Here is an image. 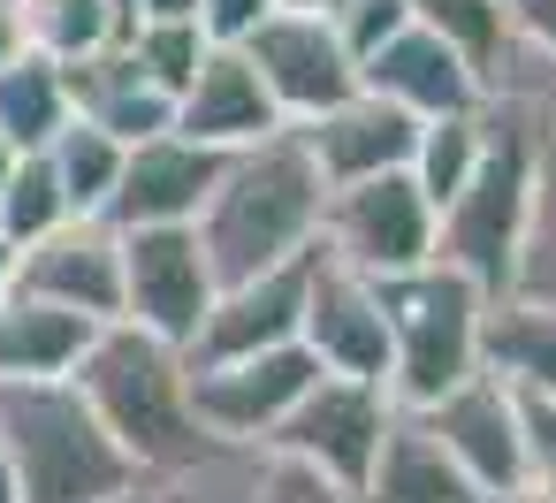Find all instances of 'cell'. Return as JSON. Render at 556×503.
I'll use <instances>...</instances> for the list:
<instances>
[{
  "label": "cell",
  "instance_id": "cell-1",
  "mask_svg": "<svg viewBox=\"0 0 556 503\" xmlns=\"http://www.w3.org/2000/svg\"><path fill=\"white\" fill-rule=\"evenodd\" d=\"M320 214H328V176L320 161L305 153L298 130H275L244 153H229L214 199L199 206V244L214 260V282H252L298 252L320 244Z\"/></svg>",
  "mask_w": 556,
  "mask_h": 503
},
{
  "label": "cell",
  "instance_id": "cell-2",
  "mask_svg": "<svg viewBox=\"0 0 556 503\" xmlns=\"http://www.w3.org/2000/svg\"><path fill=\"white\" fill-rule=\"evenodd\" d=\"M70 381L85 389V404L100 412V427L123 442V457L138 473H168V465H191V457L214 450V435L191 419L184 351L146 336V328H130V320H108Z\"/></svg>",
  "mask_w": 556,
  "mask_h": 503
},
{
  "label": "cell",
  "instance_id": "cell-3",
  "mask_svg": "<svg viewBox=\"0 0 556 503\" xmlns=\"http://www.w3.org/2000/svg\"><path fill=\"white\" fill-rule=\"evenodd\" d=\"M541 138H548L541 115L488 100V153H480L472 184L434 214V267L465 275L488 305L510 298V282H518V244H526V206H533Z\"/></svg>",
  "mask_w": 556,
  "mask_h": 503
},
{
  "label": "cell",
  "instance_id": "cell-4",
  "mask_svg": "<svg viewBox=\"0 0 556 503\" xmlns=\"http://www.w3.org/2000/svg\"><path fill=\"white\" fill-rule=\"evenodd\" d=\"M0 442L24 503H115L138 480L77 381H0Z\"/></svg>",
  "mask_w": 556,
  "mask_h": 503
},
{
  "label": "cell",
  "instance_id": "cell-5",
  "mask_svg": "<svg viewBox=\"0 0 556 503\" xmlns=\"http://www.w3.org/2000/svg\"><path fill=\"white\" fill-rule=\"evenodd\" d=\"M381 313H389V404L396 412H427L442 404L457 381L480 374V320L488 298L450 275V267H412L381 282Z\"/></svg>",
  "mask_w": 556,
  "mask_h": 503
},
{
  "label": "cell",
  "instance_id": "cell-6",
  "mask_svg": "<svg viewBox=\"0 0 556 503\" xmlns=\"http://www.w3.org/2000/svg\"><path fill=\"white\" fill-rule=\"evenodd\" d=\"M320 252L389 282V275H412L434 260V206L419 199V184L396 168V176H366V184H343L328 191V214H320Z\"/></svg>",
  "mask_w": 556,
  "mask_h": 503
},
{
  "label": "cell",
  "instance_id": "cell-7",
  "mask_svg": "<svg viewBox=\"0 0 556 503\" xmlns=\"http://www.w3.org/2000/svg\"><path fill=\"white\" fill-rule=\"evenodd\" d=\"M222 282H214V260L199 244L191 222H168V229H123V320L191 351V336L206 328Z\"/></svg>",
  "mask_w": 556,
  "mask_h": 503
},
{
  "label": "cell",
  "instance_id": "cell-8",
  "mask_svg": "<svg viewBox=\"0 0 556 503\" xmlns=\"http://www.w3.org/2000/svg\"><path fill=\"white\" fill-rule=\"evenodd\" d=\"M389 419H396L389 389H374V381H343V374H320V381L298 397V412L267 435V450L305 457L313 473H328L336 488L358 495L366 473H374V457H381Z\"/></svg>",
  "mask_w": 556,
  "mask_h": 503
},
{
  "label": "cell",
  "instance_id": "cell-9",
  "mask_svg": "<svg viewBox=\"0 0 556 503\" xmlns=\"http://www.w3.org/2000/svg\"><path fill=\"white\" fill-rule=\"evenodd\" d=\"M244 62L260 70L267 100L282 108L290 130L320 123L328 108H343L358 92V62L343 47V32L328 16H298V9H275L252 39H244Z\"/></svg>",
  "mask_w": 556,
  "mask_h": 503
},
{
  "label": "cell",
  "instance_id": "cell-10",
  "mask_svg": "<svg viewBox=\"0 0 556 503\" xmlns=\"http://www.w3.org/2000/svg\"><path fill=\"white\" fill-rule=\"evenodd\" d=\"M320 381V359L305 343L282 351H252V359H222V366H191V419L214 442H252L267 450V435L298 412V397Z\"/></svg>",
  "mask_w": 556,
  "mask_h": 503
},
{
  "label": "cell",
  "instance_id": "cell-11",
  "mask_svg": "<svg viewBox=\"0 0 556 503\" xmlns=\"http://www.w3.org/2000/svg\"><path fill=\"white\" fill-rule=\"evenodd\" d=\"M298 343L320 359V374L343 381H374L389 389V313H381V282L328 260L313 244V282H305V328Z\"/></svg>",
  "mask_w": 556,
  "mask_h": 503
},
{
  "label": "cell",
  "instance_id": "cell-12",
  "mask_svg": "<svg viewBox=\"0 0 556 503\" xmlns=\"http://www.w3.org/2000/svg\"><path fill=\"white\" fill-rule=\"evenodd\" d=\"M465 473H472V488L480 495H495V503H510L518 488H526V427H518V389L503 381V374H472V381H457L442 404H427V412H412Z\"/></svg>",
  "mask_w": 556,
  "mask_h": 503
},
{
  "label": "cell",
  "instance_id": "cell-13",
  "mask_svg": "<svg viewBox=\"0 0 556 503\" xmlns=\"http://www.w3.org/2000/svg\"><path fill=\"white\" fill-rule=\"evenodd\" d=\"M16 290L70 305L85 320H123V229L108 214H70L62 229H47L39 244H24L16 260Z\"/></svg>",
  "mask_w": 556,
  "mask_h": 503
},
{
  "label": "cell",
  "instance_id": "cell-14",
  "mask_svg": "<svg viewBox=\"0 0 556 503\" xmlns=\"http://www.w3.org/2000/svg\"><path fill=\"white\" fill-rule=\"evenodd\" d=\"M305 282H313V252L252 275V282H229L206 313V328L191 336L184 366H222V359H252V351H282L298 343L305 328Z\"/></svg>",
  "mask_w": 556,
  "mask_h": 503
},
{
  "label": "cell",
  "instance_id": "cell-15",
  "mask_svg": "<svg viewBox=\"0 0 556 503\" xmlns=\"http://www.w3.org/2000/svg\"><path fill=\"white\" fill-rule=\"evenodd\" d=\"M358 92H381V100H396V108L419 115V123H442V115H472V108H488L480 70H472L450 39H434L427 24H404L389 47H374V54L358 62Z\"/></svg>",
  "mask_w": 556,
  "mask_h": 503
},
{
  "label": "cell",
  "instance_id": "cell-16",
  "mask_svg": "<svg viewBox=\"0 0 556 503\" xmlns=\"http://www.w3.org/2000/svg\"><path fill=\"white\" fill-rule=\"evenodd\" d=\"M222 168H229V153H206V146L161 130V138H146V146L123 153V184H115V199H108V222H115V229L199 222V206H206L214 184H222Z\"/></svg>",
  "mask_w": 556,
  "mask_h": 503
},
{
  "label": "cell",
  "instance_id": "cell-17",
  "mask_svg": "<svg viewBox=\"0 0 556 503\" xmlns=\"http://www.w3.org/2000/svg\"><path fill=\"white\" fill-rule=\"evenodd\" d=\"M275 130H290V123L267 100L260 70L244 62V47H214L199 62V77L184 85V100H176V138H191L206 153H244V146L275 138Z\"/></svg>",
  "mask_w": 556,
  "mask_h": 503
},
{
  "label": "cell",
  "instance_id": "cell-18",
  "mask_svg": "<svg viewBox=\"0 0 556 503\" xmlns=\"http://www.w3.org/2000/svg\"><path fill=\"white\" fill-rule=\"evenodd\" d=\"M298 138H305V153L320 161L328 191H343V184H366V176H396V168H412L419 115H404V108L381 100V92H351L343 108H328V115L305 123Z\"/></svg>",
  "mask_w": 556,
  "mask_h": 503
},
{
  "label": "cell",
  "instance_id": "cell-19",
  "mask_svg": "<svg viewBox=\"0 0 556 503\" xmlns=\"http://www.w3.org/2000/svg\"><path fill=\"white\" fill-rule=\"evenodd\" d=\"M62 77H70V108H77L92 130H108L115 146H146V138L176 130V100L130 62V47L85 54V62H70Z\"/></svg>",
  "mask_w": 556,
  "mask_h": 503
},
{
  "label": "cell",
  "instance_id": "cell-20",
  "mask_svg": "<svg viewBox=\"0 0 556 503\" xmlns=\"http://www.w3.org/2000/svg\"><path fill=\"white\" fill-rule=\"evenodd\" d=\"M358 503H495V495H480L472 473L412 412H396L389 435H381V457H374V473L358 488Z\"/></svg>",
  "mask_w": 556,
  "mask_h": 503
},
{
  "label": "cell",
  "instance_id": "cell-21",
  "mask_svg": "<svg viewBox=\"0 0 556 503\" xmlns=\"http://www.w3.org/2000/svg\"><path fill=\"white\" fill-rule=\"evenodd\" d=\"M92 336H100V320L9 290L0 298V381H70L77 359L92 351Z\"/></svg>",
  "mask_w": 556,
  "mask_h": 503
},
{
  "label": "cell",
  "instance_id": "cell-22",
  "mask_svg": "<svg viewBox=\"0 0 556 503\" xmlns=\"http://www.w3.org/2000/svg\"><path fill=\"white\" fill-rule=\"evenodd\" d=\"M480 366L526 397H556V305L548 298H495L480 320Z\"/></svg>",
  "mask_w": 556,
  "mask_h": 503
},
{
  "label": "cell",
  "instance_id": "cell-23",
  "mask_svg": "<svg viewBox=\"0 0 556 503\" xmlns=\"http://www.w3.org/2000/svg\"><path fill=\"white\" fill-rule=\"evenodd\" d=\"M70 115H77L70 108V77L39 47H24L9 70H0V138H9L16 153H47Z\"/></svg>",
  "mask_w": 556,
  "mask_h": 503
},
{
  "label": "cell",
  "instance_id": "cell-24",
  "mask_svg": "<svg viewBox=\"0 0 556 503\" xmlns=\"http://www.w3.org/2000/svg\"><path fill=\"white\" fill-rule=\"evenodd\" d=\"M260 457L252 442H214L206 457L191 465H168V473H138L115 503H244L252 480H260Z\"/></svg>",
  "mask_w": 556,
  "mask_h": 503
},
{
  "label": "cell",
  "instance_id": "cell-25",
  "mask_svg": "<svg viewBox=\"0 0 556 503\" xmlns=\"http://www.w3.org/2000/svg\"><path fill=\"white\" fill-rule=\"evenodd\" d=\"M480 153H488V108H472V115H442V123H419V146H412V184H419V199L442 214L465 184H472V168H480Z\"/></svg>",
  "mask_w": 556,
  "mask_h": 503
},
{
  "label": "cell",
  "instance_id": "cell-26",
  "mask_svg": "<svg viewBox=\"0 0 556 503\" xmlns=\"http://www.w3.org/2000/svg\"><path fill=\"white\" fill-rule=\"evenodd\" d=\"M130 24L108 9V0H24V47H39L47 62H85V54H108L123 47Z\"/></svg>",
  "mask_w": 556,
  "mask_h": 503
},
{
  "label": "cell",
  "instance_id": "cell-27",
  "mask_svg": "<svg viewBox=\"0 0 556 503\" xmlns=\"http://www.w3.org/2000/svg\"><path fill=\"white\" fill-rule=\"evenodd\" d=\"M123 153H130V146H115V138L92 130L85 115L62 123V138L47 146V161H54L62 191H70V214H108V199H115V184H123Z\"/></svg>",
  "mask_w": 556,
  "mask_h": 503
},
{
  "label": "cell",
  "instance_id": "cell-28",
  "mask_svg": "<svg viewBox=\"0 0 556 503\" xmlns=\"http://www.w3.org/2000/svg\"><path fill=\"white\" fill-rule=\"evenodd\" d=\"M412 24H427L434 39H450V47L480 70V85H488V70L503 62L510 32H518L503 0H412Z\"/></svg>",
  "mask_w": 556,
  "mask_h": 503
},
{
  "label": "cell",
  "instance_id": "cell-29",
  "mask_svg": "<svg viewBox=\"0 0 556 503\" xmlns=\"http://www.w3.org/2000/svg\"><path fill=\"white\" fill-rule=\"evenodd\" d=\"M62 222H70V191H62L54 161H47V153H16L9 191H0V237L24 252V244H39V237L62 229Z\"/></svg>",
  "mask_w": 556,
  "mask_h": 503
},
{
  "label": "cell",
  "instance_id": "cell-30",
  "mask_svg": "<svg viewBox=\"0 0 556 503\" xmlns=\"http://www.w3.org/2000/svg\"><path fill=\"white\" fill-rule=\"evenodd\" d=\"M510 298H548L556 305V123L541 138V168H533V206H526V244H518Z\"/></svg>",
  "mask_w": 556,
  "mask_h": 503
},
{
  "label": "cell",
  "instance_id": "cell-31",
  "mask_svg": "<svg viewBox=\"0 0 556 503\" xmlns=\"http://www.w3.org/2000/svg\"><path fill=\"white\" fill-rule=\"evenodd\" d=\"M123 47H130V62H138L168 100H184V85H191V77H199V62L214 54V39H206L199 24H138Z\"/></svg>",
  "mask_w": 556,
  "mask_h": 503
},
{
  "label": "cell",
  "instance_id": "cell-32",
  "mask_svg": "<svg viewBox=\"0 0 556 503\" xmlns=\"http://www.w3.org/2000/svg\"><path fill=\"white\" fill-rule=\"evenodd\" d=\"M244 503H358L351 488H336L328 473H313L305 457H282V450H267L260 457V480H252V495Z\"/></svg>",
  "mask_w": 556,
  "mask_h": 503
},
{
  "label": "cell",
  "instance_id": "cell-33",
  "mask_svg": "<svg viewBox=\"0 0 556 503\" xmlns=\"http://www.w3.org/2000/svg\"><path fill=\"white\" fill-rule=\"evenodd\" d=\"M518 427H526V495L556 503V397L518 389Z\"/></svg>",
  "mask_w": 556,
  "mask_h": 503
},
{
  "label": "cell",
  "instance_id": "cell-34",
  "mask_svg": "<svg viewBox=\"0 0 556 503\" xmlns=\"http://www.w3.org/2000/svg\"><path fill=\"white\" fill-rule=\"evenodd\" d=\"M404 24H412V0H351V9L336 16V32H343L351 62H366L374 47H389Z\"/></svg>",
  "mask_w": 556,
  "mask_h": 503
},
{
  "label": "cell",
  "instance_id": "cell-35",
  "mask_svg": "<svg viewBox=\"0 0 556 503\" xmlns=\"http://www.w3.org/2000/svg\"><path fill=\"white\" fill-rule=\"evenodd\" d=\"M275 9H282V0H199V32H206L214 47H244Z\"/></svg>",
  "mask_w": 556,
  "mask_h": 503
},
{
  "label": "cell",
  "instance_id": "cell-36",
  "mask_svg": "<svg viewBox=\"0 0 556 503\" xmlns=\"http://www.w3.org/2000/svg\"><path fill=\"white\" fill-rule=\"evenodd\" d=\"M510 24H518L533 47H548V54H556V0H510Z\"/></svg>",
  "mask_w": 556,
  "mask_h": 503
},
{
  "label": "cell",
  "instance_id": "cell-37",
  "mask_svg": "<svg viewBox=\"0 0 556 503\" xmlns=\"http://www.w3.org/2000/svg\"><path fill=\"white\" fill-rule=\"evenodd\" d=\"M24 54V0H0V70Z\"/></svg>",
  "mask_w": 556,
  "mask_h": 503
},
{
  "label": "cell",
  "instance_id": "cell-38",
  "mask_svg": "<svg viewBox=\"0 0 556 503\" xmlns=\"http://www.w3.org/2000/svg\"><path fill=\"white\" fill-rule=\"evenodd\" d=\"M138 24H199V0H138Z\"/></svg>",
  "mask_w": 556,
  "mask_h": 503
},
{
  "label": "cell",
  "instance_id": "cell-39",
  "mask_svg": "<svg viewBox=\"0 0 556 503\" xmlns=\"http://www.w3.org/2000/svg\"><path fill=\"white\" fill-rule=\"evenodd\" d=\"M282 9H298V16H328V24H336V16L351 9V0H282Z\"/></svg>",
  "mask_w": 556,
  "mask_h": 503
},
{
  "label": "cell",
  "instance_id": "cell-40",
  "mask_svg": "<svg viewBox=\"0 0 556 503\" xmlns=\"http://www.w3.org/2000/svg\"><path fill=\"white\" fill-rule=\"evenodd\" d=\"M0 503H24V488H16V457H9V442H0Z\"/></svg>",
  "mask_w": 556,
  "mask_h": 503
},
{
  "label": "cell",
  "instance_id": "cell-41",
  "mask_svg": "<svg viewBox=\"0 0 556 503\" xmlns=\"http://www.w3.org/2000/svg\"><path fill=\"white\" fill-rule=\"evenodd\" d=\"M16 260H24V252H16L9 237H0V298H9V290H16Z\"/></svg>",
  "mask_w": 556,
  "mask_h": 503
},
{
  "label": "cell",
  "instance_id": "cell-42",
  "mask_svg": "<svg viewBox=\"0 0 556 503\" xmlns=\"http://www.w3.org/2000/svg\"><path fill=\"white\" fill-rule=\"evenodd\" d=\"M9 168H16V146H9V138H0V191H9Z\"/></svg>",
  "mask_w": 556,
  "mask_h": 503
},
{
  "label": "cell",
  "instance_id": "cell-43",
  "mask_svg": "<svg viewBox=\"0 0 556 503\" xmlns=\"http://www.w3.org/2000/svg\"><path fill=\"white\" fill-rule=\"evenodd\" d=\"M503 9H510V0H503Z\"/></svg>",
  "mask_w": 556,
  "mask_h": 503
}]
</instances>
